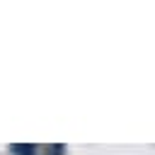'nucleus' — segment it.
Segmentation results:
<instances>
[{
  "instance_id": "1",
  "label": "nucleus",
  "mask_w": 155,
  "mask_h": 155,
  "mask_svg": "<svg viewBox=\"0 0 155 155\" xmlns=\"http://www.w3.org/2000/svg\"><path fill=\"white\" fill-rule=\"evenodd\" d=\"M10 153H12V155H36L39 148H36L34 143H12V145H10Z\"/></svg>"
}]
</instances>
